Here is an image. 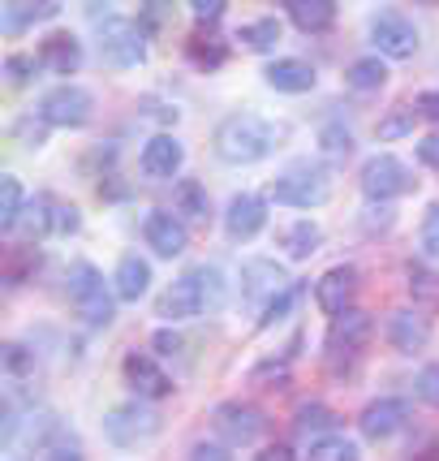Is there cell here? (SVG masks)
<instances>
[{"mask_svg": "<svg viewBox=\"0 0 439 461\" xmlns=\"http://www.w3.org/2000/svg\"><path fill=\"white\" fill-rule=\"evenodd\" d=\"M418 397L426 405H439V362H431V366L418 371Z\"/></svg>", "mask_w": 439, "mask_h": 461, "instance_id": "cell-41", "label": "cell"}, {"mask_svg": "<svg viewBox=\"0 0 439 461\" xmlns=\"http://www.w3.org/2000/svg\"><path fill=\"white\" fill-rule=\"evenodd\" d=\"M35 65H40V57H22V52H13V57L4 60V74H9V82H13V86H22V82H31Z\"/></svg>", "mask_w": 439, "mask_h": 461, "instance_id": "cell-40", "label": "cell"}, {"mask_svg": "<svg viewBox=\"0 0 439 461\" xmlns=\"http://www.w3.org/2000/svg\"><path fill=\"white\" fill-rule=\"evenodd\" d=\"M289 139V125L259 113H233L216 125V156L224 164H259L276 156Z\"/></svg>", "mask_w": 439, "mask_h": 461, "instance_id": "cell-1", "label": "cell"}, {"mask_svg": "<svg viewBox=\"0 0 439 461\" xmlns=\"http://www.w3.org/2000/svg\"><path fill=\"white\" fill-rule=\"evenodd\" d=\"M60 5H4L0 9V26H4V35H18V31H26V26H35V22H48L57 18Z\"/></svg>", "mask_w": 439, "mask_h": 461, "instance_id": "cell-25", "label": "cell"}, {"mask_svg": "<svg viewBox=\"0 0 439 461\" xmlns=\"http://www.w3.org/2000/svg\"><path fill=\"white\" fill-rule=\"evenodd\" d=\"M409 289H414V298H422V302H439V276L426 272V267H418V263H409Z\"/></svg>", "mask_w": 439, "mask_h": 461, "instance_id": "cell-37", "label": "cell"}, {"mask_svg": "<svg viewBox=\"0 0 439 461\" xmlns=\"http://www.w3.org/2000/svg\"><path fill=\"white\" fill-rule=\"evenodd\" d=\"M112 285H117L121 302H139L151 289V263L139 259V255H121L117 272H112Z\"/></svg>", "mask_w": 439, "mask_h": 461, "instance_id": "cell-22", "label": "cell"}, {"mask_svg": "<svg viewBox=\"0 0 439 461\" xmlns=\"http://www.w3.org/2000/svg\"><path fill=\"white\" fill-rule=\"evenodd\" d=\"M255 461H293V448H284V444H272V448H263Z\"/></svg>", "mask_w": 439, "mask_h": 461, "instance_id": "cell-48", "label": "cell"}, {"mask_svg": "<svg viewBox=\"0 0 439 461\" xmlns=\"http://www.w3.org/2000/svg\"><path fill=\"white\" fill-rule=\"evenodd\" d=\"M362 436L366 440H388V436H397L400 427L409 422V402H400V397H380V402H371L362 410Z\"/></svg>", "mask_w": 439, "mask_h": 461, "instance_id": "cell-16", "label": "cell"}, {"mask_svg": "<svg viewBox=\"0 0 439 461\" xmlns=\"http://www.w3.org/2000/svg\"><path fill=\"white\" fill-rule=\"evenodd\" d=\"M298 298H301V285H289L284 294H276V298L259 311V328H276L280 320H289V311L298 306Z\"/></svg>", "mask_w": 439, "mask_h": 461, "instance_id": "cell-34", "label": "cell"}, {"mask_svg": "<svg viewBox=\"0 0 439 461\" xmlns=\"http://www.w3.org/2000/svg\"><path fill=\"white\" fill-rule=\"evenodd\" d=\"M319 142H323V151H327L332 160H345V156L354 151V134H349V125H340V121H327V125H323Z\"/></svg>", "mask_w": 439, "mask_h": 461, "instance_id": "cell-35", "label": "cell"}, {"mask_svg": "<svg viewBox=\"0 0 439 461\" xmlns=\"http://www.w3.org/2000/svg\"><path fill=\"white\" fill-rule=\"evenodd\" d=\"M280 246H284L289 259H310V255L323 246V229L315 221H293L284 233H280Z\"/></svg>", "mask_w": 439, "mask_h": 461, "instance_id": "cell-24", "label": "cell"}, {"mask_svg": "<svg viewBox=\"0 0 439 461\" xmlns=\"http://www.w3.org/2000/svg\"><path fill=\"white\" fill-rule=\"evenodd\" d=\"M151 345H156L160 354H177V349H181V337H177V332H156V341H151Z\"/></svg>", "mask_w": 439, "mask_h": 461, "instance_id": "cell-47", "label": "cell"}, {"mask_svg": "<svg viewBox=\"0 0 439 461\" xmlns=\"http://www.w3.org/2000/svg\"><path fill=\"white\" fill-rule=\"evenodd\" d=\"M40 65L52 69V74H74L82 65V43L69 35V31H57L40 43Z\"/></svg>", "mask_w": 439, "mask_h": 461, "instance_id": "cell-21", "label": "cell"}, {"mask_svg": "<svg viewBox=\"0 0 439 461\" xmlns=\"http://www.w3.org/2000/svg\"><path fill=\"white\" fill-rule=\"evenodd\" d=\"M310 461H362L358 444L345 440V436H323L310 444Z\"/></svg>", "mask_w": 439, "mask_h": 461, "instance_id": "cell-32", "label": "cell"}, {"mask_svg": "<svg viewBox=\"0 0 439 461\" xmlns=\"http://www.w3.org/2000/svg\"><path fill=\"white\" fill-rule=\"evenodd\" d=\"M284 9H289V22L298 31H306V35H319V31H327L336 22V5L332 0H289Z\"/></svg>", "mask_w": 439, "mask_h": 461, "instance_id": "cell-23", "label": "cell"}, {"mask_svg": "<svg viewBox=\"0 0 439 461\" xmlns=\"http://www.w3.org/2000/svg\"><path fill=\"white\" fill-rule=\"evenodd\" d=\"M263 82H267L272 91H284V95H306V91L315 86V69L298 57H280L263 69Z\"/></svg>", "mask_w": 439, "mask_h": 461, "instance_id": "cell-18", "label": "cell"}, {"mask_svg": "<svg viewBox=\"0 0 439 461\" xmlns=\"http://www.w3.org/2000/svg\"><path fill=\"white\" fill-rule=\"evenodd\" d=\"M48 461H82V457H78V448H74V444H57V448L48 453Z\"/></svg>", "mask_w": 439, "mask_h": 461, "instance_id": "cell-49", "label": "cell"}, {"mask_svg": "<svg viewBox=\"0 0 439 461\" xmlns=\"http://www.w3.org/2000/svg\"><path fill=\"white\" fill-rule=\"evenodd\" d=\"M185 57L199 65L202 74H211V69H220L224 60H228V52H224V43L220 40H207V35H194L190 40V48H185Z\"/></svg>", "mask_w": 439, "mask_h": 461, "instance_id": "cell-30", "label": "cell"}, {"mask_svg": "<svg viewBox=\"0 0 439 461\" xmlns=\"http://www.w3.org/2000/svg\"><path fill=\"white\" fill-rule=\"evenodd\" d=\"M422 255H426V259H439V203L426 212V221H422Z\"/></svg>", "mask_w": 439, "mask_h": 461, "instance_id": "cell-39", "label": "cell"}, {"mask_svg": "<svg viewBox=\"0 0 439 461\" xmlns=\"http://www.w3.org/2000/svg\"><path fill=\"white\" fill-rule=\"evenodd\" d=\"M228 298V281H224V272L211 267V263H202V267H190L185 276L168 285L156 302V315L168 323H181V320H194V315H211L220 311Z\"/></svg>", "mask_w": 439, "mask_h": 461, "instance_id": "cell-2", "label": "cell"}, {"mask_svg": "<svg viewBox=\"0 0 439 461\" xmlns=\"http://www.w3.org/2000/svg\"><path fill=\"white\" fill-rule=\"evenodd\" d=\"M194 461H233V457H228L220 444H199V448H194Z\"/></svg>", "mask_w": 439, "mask_h": 461, "instance_id": "cell-46", "label": "cell"}, {"mask_svg": "<svg viewBox=\"0 0 439 461\" xmlns=\"http://www.w3.org/2000/svg\"><path fill=\"white\" fill-rule=\"evenodd\" d=\"M156 431H160V414L139 402L112 405V410L103 414V440L117 444V448H134V444L151 440Z\"/></svg>", "mask_w": 439, "mask_h": 461, "instance_id": "cell-7", "label": "cell"}, {"mask_svg": "<svg viewBox=\"0 0 439 461\" xmlns=\"http://www.w3.org/2000/svg\"><path fill=\"white\" fill-rule=\"evenodd\" d=\"M121 375H125V384L139 393L142 402H160V397H168V393H173L168 371H164L151 354H125V362H121Z\"/></svg>", "mask_w": 439, "mask_h": 461, "instance_id": "cell-12", "label": "cell"}, {"mask_svg": "<svg viewBox=\"0 0 439 461\" xmlns=\"http://www.w3.org/2000/svg\"><path fill=\"white\" fill-rule=\"evenodd\" d=\"M289 285H293V276H289L276 259H246L241 263V298H250L259 311L276 298V294H284Z\"/></svg>", "mask_w": 439, "mask_h": 461, "instance_id": "cell-10", "label": "cell"}, {"mask_svg": "<svg viewBox=\"0 0 439 461\" xmlns=\"http://www.w3.org/2000/svg\"><path fill=\"white\" fill-rule=\"evenodd\" d=\"M82 229V216L74 203H60V199H48V233H57V238H65V233H78Z\"/></svg>", "mask_w": 439, "mask_h": 461, "instance_id": "cell-33", "label": "cell"}, {"mask_svg": "<svg viewBox=\"0 0 439 461\" xmlns=\"http://www.w3.org/2000/svg\"><path fill=\"white\" fill-rule=\"evenodd\" d=\"M345 82H349L354 91H380L383 82H388V65H383L380 57H362V60H354V65H349Z\"/></svg>", "mask_w": 439, "mask_h": 461, "instance_id": "cell-29", "label": "cell"}, {"mask_svg": "<svg viewBox=\"0 0 439 461\" xmlns=\"http://www.w3.org/2000/svg\"><path fill=\"white\" fill-rule=\"evenodd\" d=\"M237 40L241 48H250V52H272L280 43V22L276 18H255V22H246L237 31Z\"/></svg>", "mask_w": 439, "mask_h": 461, "instance_id": "cell-28", "label": "cell"}, {"mask_svg": "<svg viewBox=\"0 0 439 461\" xmlns=\"http://www.w3.org/2000/svg\"><path fill=\"white\" fill-rule=\"evenodd\" d=\"M293 427H298V436L301 440H323L332 427H336V414L327 410L323 402H306V405H298V419H293Z\"/></svg>", "mask_w": 439, "mask_h": 461, "instance_id": "cell-26", "label": "cell"}, {"mask_svg": "<svg viewBox=\"0 0 439 461\" xmlns=\"http://www.w3.org/2000/svg\"><path fill=\"white\" fill-rule=\"evenodd\" d=\"M388 341H392V349H400V354H418V349H426V341H431V323L422 320L418 311H392Z\"/></svg>", "mask_w": 439, "mask_h": 461, "instance_id": "cell-20", "label": "cell"}, {"mask_svg": "<svg viewBox=\"0 0 439 461\" xmlns=\"http://www.w3.org/2000/svg\"><path fill=\"white\" fill-rule=\"evenodd\" d=\"M177 212L185 221H207L211 203H207V190H202L199 181H181L177 185Z\"/></svg>", "mask_w": 439, "mask_h": 461, "instance_id": "cell-31", "label": "cell"}, {"mask_svg": "<svg viewBox=\"0 0 439 461\" xmlns=\"http://www.w3.org/2000/svg\"><path fill=\"white\" fill-rule=\"evenodd\" d=\"M181 160H185V147H181L173 134H156V139L142 147V173H147V177H156V181L177 177Z\"/></svg>", "mask_w": 439, "mask_h": 461, "instance_id": "cell-19", "label": "cell"}, {"mask_svg": "<svg viewBox=\"0 0 439 461\" xmlns=\"http://www.w3.org/2000/svg\"><path fill=\"white\" fill-rule=\"evenodd\" d=\"M418 160L426 164V168H439V134H431V139L418 142Z\"/></svg>", "mask_w": 439, "mask_h": 461, "instance_id": "cell-45", "label": "cell"}, {"mask_svg": "<svg viewBox=\"0 0 439 461\" xmlns=\"http://www.w3.org/2000/svg\"><path fill=\"white\" fill-rule=\"evenodd\" d=\"M332 194V173L315 160L289 164L276 181H272V199L284 207H319Z\"/></svg>", "mask_w": 439, "mask_h": 461, "instance_id": "cell-3", "label": "cell"}, {"mask_svg": "<svg viewBox=\"0 0 439 461\" xmlns=\"http://www.w3.org/2000/svg\"><path fill=\"white\" fill-rule=\"evenodd\" d=\"M414 461H439V444H431V448H426V457H414Z\"/></svg>", "mask_w": 439, "mask_h": 461, "instance_id": "cell-50", "label": "cell"}, {"mask_svg": "<svg viewBox=\"0 0 439 461\" xmlns=\"http://www.w3.org/2000/svg\"><path fill=\"white\" fill-rule=\"evenodd\" d=\"M418 117H426V121H439V91H422L418 95Z\"/></svg>", "mask_w": 439, "mask_h": 461, "instance_id": "cell-44", "label": "cell"}, {"mask_svg": "<svg viewBox=\"0 0 439 461\" xmlns=\"http://www.w3.org/2000/svg\"><path fill=\"white\" fill-rule=\"evenodd\" d=\"M190 14H194V22H207V26H211V22L224 18V0H194Z\"/></svg>", "mask_w": 439, "mask_h": 461, "instance_id": "cell-42", "label": "cell"}, {"mask_svg": "<svg viewBox=\"0 0 439 461\" xmlns=\"http://www.w3.org/2000/svg\"><path fill=\"white\" fill-rule=\"evenodd\" d=\"M100 57L117 69H134L147 60V31L130 18H103L100 26Z\"/></svg>", "mask_w": 439, "mask_h": 461, "instance_id": "cell-6", "label": "cell"}, {"mask_svg": "<svg viewBox=\"0 0 439 461\" xmlns=\"http://www.w3.org/2000/svg\"><path fill=\"white\" fill-rule=\"evenodd\" d=\"M371 332H375L371 315L358 311V306H349L340 320H332V332H327V349H332V358H340V354H362L366 341H371Z\"/></svg>", "mask_w": 439, "mask_h": 461, "instance_id": "cell-15", "label": "cell"}, {"mask_svg": "<svg viewBox=\"0 0 439 461\" xmlns=\"http://www.w3.org/2000/svg\"><path fill=\"white\" fill-rule=\"evenodd\" d=\"M371 43L388 60H409L418 52V26L405 14H397V9H383V14L371 18Z\"/></svg>", "mask_w": 439, "mask_h": 461, "instance_id": "cell-9", "label": "cell"}, {"mask_svg": "<svg viewBox=\"0 0 439 461\" xmlns=\"http://www.w3.org/2000/svg\"><path fill=\"white\" fill-rule=\"evenodd\" d=\"M69 302H74V311H78L91 328H108L112 315H117V302H112L103 276L91 263H74V267H69Z\"/></svg>", "mask_w": 439, "mask_h": 461, "instance_id": "cell-4", "label": "cell"}, {"mask_svg": "<svg viewBox=\"0 0 439 461\" xmlns=\"http://www.w3.org/2000/svg\"><path fill=\"white\" fill-rule=\"evenodd\" d=\"M26 267H35V255H31V250H26V255H13V259H9V267H4V285H22V276H26Z\"/></svg>", "mask_w": 439, "mask_h": 461, "instance_id": "cell-43", "label": "cell"}, {"mask_svg": "<svg viewBox=\"0 0 439 461\" xmlns=\"http://www.w3.org/2000/svg\"><path fill=\"white\" fill-rule=\"evenodd\" d=\"M362 194L371 203H388V199H400V194H409L418 181L409 173V164L392 156V151H380V156H371V160L362 164Z\"/></svg>", "mask_w": 439, "mask_h": 461, "instance_id": "cell-5", "label": "cell"}, {"mask_svg": "<svg viewBox=\"0 0 439 461\" xmlns=\"http://www.w3.org/2000/svg\"><path fill=\"white\" fill-rule=\"evenodd\" d=\"M358 294V267L354 263H336V267H327L315 285V302H319L323 315H332L340 320L345 311H349V302Z\"/></svg>", "mask_w": 439, "mask_h": 461, "instance_id": "cell-11", "label": "cell"}, {"mask_svg": "<svg viewBox=\"0 0 439 461\" xmlns=\"http://www.w3.org/2000/svg\"><path fill=\"white\" fill-rule=\"evenodd\" d=\"M267 224V199L263 194H237L224 212V233L233 241H250Z\"/></svg>", "mask_w": 439, "mask_h": 461, "instance_id": "cell-17", "label": "cell"}, {"mask_svg": "<svg viewBox=\"0 0 439 461\" xmlns=\"http://www.w3.org/2000/svg\"><path fill=\"white\" fill-rule=\"evenodd\" d=\"M22 212H26V190L13 173L0 177V229H18Z\"/></svg>", "mask_w": 439, "mask_h": 461, "instance_id": "cell-27", "label": "cell"}, {"mask_svg": "<svg viewBox=\"0 0 439 461\" xmlns=\"http://www.w3.org/2000/svg\"><path fill=\"white\" fill-rule=\"evenodd\" d=\"M91 108H95V100H91L86 86L60 82V86H52L40 100V121L43 125H60V130H78V125L91 121Z\"/></svg>", "mask_w": 439, "mask_h": 461, "instance_id": "cell-8", "label": "cell"}, {"mask_svg": "<svg viewBox=\"0 0 439 461\" xmlns=\"http://www.w3.org/2000/svg\"><path fill=\"white\" fill-rule=\"evenodd\" d=\"M414 117H418V108H400V113H392L388 121H380V139H400V134H409V130H414Z\"/></svg>", "mask_w": 439, "mask_h": 461, "instance_id": "cell-38", "label": "cell"}, {"mask_svg": "<svg viewBox=\"0 0 439 461\" xmlns=\"http://www.w3.org/2000/svg\"><path fill=\"white\" fill-rule=\"evenodd\" d=\"M31 371H35V358L26 354V345H18V341L4 345V375L18 384L22 375H31Z\"/></svg>", "mask_w": 439, "mask_h": 461, "instance_id": "cell-36", "label": "cell"}, {"mask_svg": "<svg viewBox=\"0 0 439 461\" xmlns=\"http://www.w3.org/2000/svg\"><path fill=\"white\" fill-rule=\"evenodd\" d=\"M211 422L228 444H255L263 436V410L250 402H224Z\"/></svg>", "mask_w": 439, "mask_h": 461, "instance_id": "cell-13", "label": "cell"}, {"mask_svg": "<svg viewBox=\"0 0 439 461\" xmlns=\"http://www.w3.org/2000/svg\"><path fill=\"white\" fill-rule=\"evenodd\" d=\"M142 238H147V246L156 255L177 259V255H185V246H190V229H185V221H181L177 212H151L147 224H142Z\"/></svg>", "mask_w": 439, "mask_h": 461, "instance_id": "cell-14", "label": "cell"}]
</instances>
